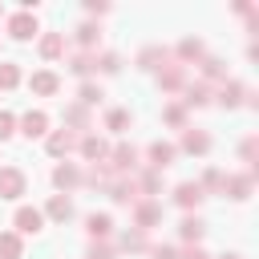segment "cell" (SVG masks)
<instances>
[{
    "instance_id": "6da1fadb",
    "label": "cell",
    "mask_w": 259,
    "mask_h": 259,
    "mask_svg": "<svg viewBox=\"0 0 259 259\" xmlns=\"http://www.w3.org/2000/svg\"><path fill=\"white\" fill-rule=\"evenodd\" d=\"M105 162H109V170H113V174H121V178H125V174H134V170H138V150H134L130 142H117V146L109 150V158H105Z\"/></svg>"
},
{
    "instance_id": "7a4b0ae2",
    "label": "cell",
    "mask_w": 259,
    "mask_h": 259,
    "mask_svg": "<svg viewBox=\"0 0 259 259\" xmlns=\"http://www.w3.org/2000/svg\"><path fill=\"white\" fill-rule=\"evenodd\" d=\"M24 186H28V178L20 166H0V198H20Z\"/></svg>"
},
{
    "instance_id": "3957f363",
    "label": "cell",
    "mask_w": 259,
    "mask_h": 259,
    "mask_svg": "<svg viewBox=\"0 0 259 259\" xmlns=\"http://www.w3.org/2000/svg\"><path fill=\"white\" fill-rule=\"evenodd\" d=\"M158 219H162V206H158L154 198H138V202H134V227H138V231L158 227Z\"/></svg>"
},
{
    "instance_id": "277c9868",
    "label": "cell",
    "mask_w": 259,
    "mask_h": 259,
    "mask_svg": "<svg viewBox=\"0 0 259 259\" xmlns=\"http://www.w3.org/2000/svg\"><path fill=\"white\" fill-rule=\"evenodd\" d=\"M8 36H12V40H32V36H36V16H32V12L8 16Z\"/></svg>"
},
{
    "instance_id": "5b68a950",
    "label": "cell",
    "mask_w": 259,
    "mask_h": 259,
    "mask_svg": "<svg viewBox=\"0 0 259 259\" xmlns=\"http://www.w3.org/2000/svg\"><path fill=\"white\" fill-rule=\"evenodd\" d=\"M158 85H162V93H178V89L186 85V69H182V65H170V61H166V65L158 69Z\"/></svg>"
},
{
    "instance_id": "8992f818",
    "label": "cell",
    "mask_w": 259,
    "mask_h": 259,
    "mask_svg": "<svg viewBox=\"0 0 259 259\" xmlns=\"http://www.w3.org/2000/svg\"><path fill=\"white\" fill-rule=\"evenodd\" d=\"M28 89H32L36 97H53V93L61 89V77H57L53 69H40V73H32V77H28Z\"/></svg>"
},
{
    "instance_id": "52a82bcc",
    "label": "cell",
    "mask_w": 259,
    "mask_h": 259,
    "mask_svg": "<svg viewBox=\"0 0 259 259\" xmlns=\"http://www.w3.org/2000/svg\"><path fill=\"white\" fill-rule=\"evenodd\" d=\"M20 134H24V138H45V134H49V113H45V109H28V113L20 117Z\"/></svg>"
},
{
    "instance_id": "ba28073f",
    "label": "cell",
    "mask_w": 259,
    "mask_h": 259,
    "mask_svg": "<svg viewBox=\"0 0 259 259\" xmlns=\"http://www.w3.org/2000/svg\"><path fill=\"white\" fill-rule=\"evenodd\" d=\"M77 142H81V138H77L73 130H53L45 146H49V154H53V158H65L69 150H77Z\"/></svg>"
},
{
    "instance_id": "9c48e42d",
    "label": "cell",
    "mask_w": 259,
    "mask_h": 259,
    "mask_svg": "<svg viewBox=\"0 0 259 259\" xmlns=\"http://www.w3.org/2000/svg\"><path fill=\"white\" fill-rule=\"evenodd\" d=\"M77 150H81L85 162H105V158H109V146H105V138H97V134H85V138L77 142Z\"/></svg>"
},
{
    "instance_id": "30bf717a",
    "label": "cell",
    "mask_w": 259,
    "mask_h": 259,
    "mask_svg": "<svg viewBox=\"0 0 259 259\" xmlns=\"http://www.w3.org/2000/svg\"><path fill=\"white\" fill-rule=\"evenodd\" d=\"M12 223H16V235H36V231L45 227V214H40L36 206H20Z\"/></svg>"
},
{
    "instance_id": "8fae6325",
    "label": "cell",
    "mask_w": 259,
    "mask_h": 259,
    "mask_svg": "<svg viewBox=\"0 0 259 259\" xmlns=\"http://www.w3.org/2000/svg\"><path fill=\"white\" fill-rule=\"evenodd\" d=\"M174 158H178V150L170 146V142H154L150 146V170H166V166H174Z\"/></svg>"
},
{
    "instance_id": "7c38bea8",
    "label": "cell",
    "mask_w": 259,
    "mask_h": 259,
    "mask_svg": "<svg viewBox=\"0 0 259 259\" xmlns=\"http://www.w3.org/2000/svg\"><path fill=\"white\" fill-rule=\"evenodd\" d=\"M202 198H206V194L198 190V182H178V186H174V202H178L182 210H194Z\"/></svg>"
},
{
    "instance_id": "4fadbf2b",
    "label": "cell",
    "mask_w": 259,
    "mask_h": 259,
    "mask_svg": "<svg viewBox=\"0 0 259 259\" xmlns=\"http://www.w3.org/2000/svg\"><path fill=\"white\" fill-rule=\"evenodd\" d=\"M109 198L113 202H138L142 194H138V182L134 178H113L109 182Z\"/></svg>"
},
{
    "instance_id": "5bb4252c",
    "label": "cell",
    "mask_w": 259,
    "mask_h": 259,
    "mask_svg": "<svg viewBox=\"0 0 259 259\" xmlns=\"http://www.w3.org/2000/svg\"><path fill=\"white\" fill-rule=\"evenodd\" d=\"M178 235H182L190 247H198V243H202V235H206V223H202L198 214H186V219L178 223Z\"/></svg>"
},
{
    "instance_id": "9a60e30c",
    "label": "cell",
    "mask_w": 259,
    "mask_h": 259,
    "mask_svg": "<svg viewBox=\"0 0 259 259\" xmlns=\"http://www.w3.org/2000/svg\"><path fill=\"white\" fill-rule=\"evenodd\" d=\"M223 194H231L235 202L251 198V178H247V174H231V178H223Z\"/></svg>"
},
{
    "instance_id": "2e32d148",
    "label": "cell",
    "mask_w": 259,
    "mask_h": 259,
    "mask_svg": "<svg viewBox=\"0 0 259 259\" xmlns=\"http://www.w3.org/2000/svg\"><path fill=\"white\" fill-rule=\"evenodd\" d=\"M40 214H49L53 223H69V219H73V202H69L65 194H53V198H49V206H45Z\"/></svg>"
},
{
    "instance_id": "e0dca14e",
    "label": "cell",
    "mask_w": 259,
    "mask_h": 259,
    "mask_svg": "<svg viewBox=\"0 0 259 259\" xmlns=\"http://www.w3.org/2000/svg\"><path fill=\"white\" fill-rule=\"evenodd\" d=\"M36 49H40V57H45V61H57V57L65 53V32H45Z\"/></svg>"
},
{
    "instance_id": "ac0fdd59",
    "label": "cell",
    "mask_w": 259,
    "mask_h": 259,
    "mask_svg": "<svg viewBox=\"0 0 259 259\" xmlns=\"http://www.w3.org/2000/svg\"><path fill=\"white\" fill-rule=\"evenodd\" d=\"M182 89H186L182 105H190V109H198V105H210V85H206V81H194V85H182Z\"/></svg>"
},
{
    "instance_id": "d6986e66",
    "label": "cell",
    "mask_w": 259,
    "mask_h": 259,
    "mask_svg": "<svg viewBox=\"0 0 259 259\" xmlns=\"http://www.w3.org/2000/svg\"><path fill=\"white\" fill-rule=\"evenodd\" d=\"M182 150H186V154H206V150H210V138H206L202 130H190V125H186V130H182Z\"/></svg>"
},
{
    "instance_id": "ffe728a7",
    "label": "cell",
    "mask_w": 259,
    "mask_h": 259,
    "mask_svg": "<svg viewBox=\"0 0 259 259\" xmlns=\"http://www.w3.org/2000/svg\"><path fill=\"white\" fill-rule=\"evenodd\" d=\"M53 182H57V190H69V186L81 182V170H77L73 162H61V166L53 170Z\"/></svg>"
},
{
    "instance_id": "44dd1931",
    "label": "cell",
    "mask_w": 259,
    "mask_h": 259,
    "mask_svg": "<svg viewBox=\"0 0 259 259\" xmlns=\"http://www.w3.org/2000/svg\"><path fill=\"white\" fill-rule=\"evenodd\" d=\"M85 231H89V239L97 243V239H105V235L113 231V219H109V214H97V210H93V214L85 219Z\"/></svg>"
},
{
    "instance_id": "7402d4cb",
    "label": "cell",
    "mask_w": 259,
    "mask_h": 259,
    "mask_svg": "<svg viewBox=\"0 0 259 259\" xmlns=\"http://www.w3.org/2000/svg\"><path fill=\"white\" fill-rule=\"evenodd\" d=\"M24 255V243L16 231H0V259H20Z\"/></svg>"
},
{
    "instance_id": "603a6c76",
    "label": "cell",
    "mask_w": 259,
    "mask_h": 259,
    "mask_svg": "<svg viewBox=\"0 0 259 259\" xmlns=\"http://www.w3.org/2000/svg\"><path fill=\"white\" fill-rule=\"evenodd\" d=\"M243 97H247V89H243L239 81H223V89H219V101H223L227 109H235V105H243Z\"/></svg>"
},
{
    "instance_id": "cb8c5ba5",
    "label": "cell",
    "mask_w": 259,
    "mask_h": 259,
    "mask_svg": "<svg viewBox=\"0 0 259 259\" xmlns=\"http://www.w3.org/2000/svg\"><path fill=\"white\" fill-rule=\"evenodd\" d=\"M202 57H206V49H202V40H198V36L178 40V61H202Z\"/></svg>"
},
{
    "instance_id": "d4e9b609",
    "label": "cell",
    "mask_w": 259,
    "mask_h": 259,
    "mask_svg": "<svg viewBox=\"0 0 259 259\" xmlns=\"http://www.w3.org/2000/svg\"><path fill=\"white\" fill-rule=\"evenodd\" d=\"M166 61H170L166 49H142V53H138V69H162Z\"/></svg>"
},
{
    "instance_id": "484cf974",
    "label": "cell",
    "mask_w": 259,
    "mask_h": 259,
    "mask_svg": "<svg viewBox=\"0 0 259 259\" xmlns=\"http://www.w3.org/2000/svg\"><path fill=\"white\" fill-rule=\"evenodd\" d=\"M69 73L85 81V77L93 73V57H89V53H73V57H69Z\"/></svg>"
},
{
    "instance_id": "4316f807",
    "label": "cell",
    "mask_w": 259,
    "mask_h": 259,
    "mask_svg": "<svg viewBox=\"0 0 259 259\" xmlns=\"http://www.w3.org/2000/svg\"><path fill=\"white\" fill-rule=\"evenodd\" d=\"M198 69H202V77H206V81H223V77H227V69H223V61H219V57H202V61H198Z\"/></svg>"
},
{
    "instance_id": "83f0119b",
    "label": "cell",
    "mask_w": 259,
    "mask_h": 259,
    "mask_svg": "<svg viewBox=\"0 0 259 259\" xmlns=\"http://www.w3.org/2000/svg\"><path fill=\"white\" fill-rule=\"evenodd\" d=\"M158 190H162V174L158 170H146L138 178V194H158Z\"/></svg>"
},
{
    "instance_id": "f1b7e54d",
    "label": "cell",
    "mask_w": 259,
    "mask_h": 259,
    "mask_svg": "<svg viewBox=\"0 0 259 259\" xmlns=\"http://www.w3.org/2000/svg\"><path fill=\"white\" fill-rule=\"evenodd\" d=\"M20 85V69L12 61H0V89H16Z\"/></svg>"
},
{
    "instance_id": "f546056e",
    "label": "cell",
    "mask_w": 259,
    "mask_h": 259,
    "mask_svg": "<svg viewBox=\"0 0 259 259\" xmlns=\"http://www.w3.org/2000/svg\"><path fill=\"white\" fill-rule=\"evenodd\" d=\"M101 97H105V93H101L97 85H89V81H85V85L77 89V105H85V109H89V105H97Z\"/></svg>"
},
{
    "instance_id": "4dcf8cb0",
    "label": "cell",
    "mask_w": 259,
    "mask_h": 259,
    "mask_svg": "<svg viewBox=\"0 0 259 259\" xmlns=\"http://www.w3.org/2000/svg\"><path fill=\"white\" fill-rule=\"evenodd\" d=\"M65 121L77 125V130H89V109H85V105H69V109H65Z\"/></svg>"
},
{
    "instance_id": "1f68e13d",
    "label": "cell",
    "mask_w": 259,
    "mask_h": 259,
    "mask_svg": "<svg viewBox=\"0 0 259 259\" xmlns=\"http://www.w3.org/2000/svg\"><path fill=\"white\" fill-rule=\"evenodd\" d=\"M162 117H166V125L186 130V105H166V109H162Z\"/></svg>"
},
{
    "instance_id": "d6a6232c",
    "label": "cell",
    "mask_w": 259,
    "mask_h": 259,
    "mask_svg": "<svg viewBox=\"0 0 259 259\" xmlns=\"http://www.w3.org/2000/svg\"><path fill=\"white\" fill-rule=\"evenodd\" d=\"M125 125H130V109H109V113H105V130L121 134Z\"/></svg>"
},
{
    "instance_id": "836d02e7",
    "label": "cell",
    "mask_w": 259,
    "mask_h": 259,
    "mask_svg": "<svg viewBox=\"0 0 259 259\" xmlns=\"http://www.w3.org/2000/svg\"><path fill=\"white\" fill-rule=\"evenodd\" d=\"M121 247H125V251H146V231H138V227L125 231V235H121Z\"/></svg>"
},
{
    "instance_id": "e575fe53",
    "label": "cell",
    "mask_w": 259,
    "mask_h": 259,
    "mask_svg": "<svg viewBox=\"0 0 259 259\" xmlns=\"http://www.w3.org/2000/svg\"><path fill=\"white\" fill-rule=\"evenodd\" d=\"M101 40V32H97V24H81L77 28V45H85V49H93Z\"/></svg>"
},
{
    "instance_id": "d590c367",
    "label": "cell",
    "mask_w": 259,
    "mask_h": 259,
    "mask_svg": "<svg viewBox=\"0 0 259 259\" xmlns=\"http://www.w3.org/2000/svg\"><path fill=\"white\" fill-rule=\"evenodd\" d=\"M93 69H101V73H117L121 61H117V53H101V57H93Z\"/></svg>"
},
{
    "instance_id": "8d00e7d4",
    "label": "cell",
    "mask_w": 259,
    "mask_h": 259,
    "mask_svg": "<svg viewBox=\"0 0 259 259\" xmlns=\"http://www.w3.org/2000/svg\"><path fill=\"white\" fill-rule=\"evenodd\" d=\"M198 190H202V194H206V190H223V174H219V170H206L202 182H198Z\"/></svg>"
},
{
    "instance_id": "74e56055",
    "label": "cell",
    "mask_w": 259,
    "mask_h": 259,
    "mask_svg": "<svg viewBox=\"0 0 259 259\" xmlns=\"http://www.w3.org/2000/svg\"><path fill=\"white\" fill-rule=\"evenodd\" d=\"M12 134H16V117H12L8 109H0V142H8Z\"/></svg>"
},
{
    "instance_id": "f35d334b",
    "label": "cell",
    "mask_w": 259,
    "mask_h": 259,
    "mask_svg": "<svg viewBox=\"0 0 259 259\" xmlns=\"http://www.w3.org/2000/svg\"><path fill=\"white\" fill-rule=\"evenodd\" d=\"M89 259H113V247L109 243H93L89 247Z\"/></svg>"
},
{
    "instance_id": "ab89813d",
    "label": "cell",
    "mask_w": 259,
    "mask_h": 259,
    "mask_svg": "<svg viewBox=\"0 0 259 259\" xmlns=\"http://www.w3.org/2000/svg\"><path fill=\"white\" fill-rule=\"evenodd\" d=\"M85 12H89V16H105L109 4H105V0H85Z\"/></svg>"
},
{
    "instance_id": "60d3db41",
    "label": "cell",
    "mask_w": 259,
    "mask_h": 259,
    "mask_svg": "<svg viewBox=\"0 0 259 259\" xmlns=\"http://www.w3.org/2000/svg\"><path fill=\"white\" fill-rule=\"evenodd\" d=\"M255 150H259V146H255V138H247V142H243V150H239V154H243V162H251V166H255Z\"/></svg>"
},
{
    "instance_id": "b9f144b4",
    "label": "cell",
    "mask_w": 259,
    "mask_h": 259,
    "mask_svg": "<svg viewBox=\"0 0 259 259\" xmlns=\"http://www.w3.org/2000/svg\"><path fill=\"white\" fill-rule=\"evenodd\" d=\"M150 255H154V259H178V251H174V247H154Z\"/></svg>"
},
{
    "instance_id": "7bdbcfd3",
    "label": "cell",
    "mask_w": 259,
    "mask_h": 259,
    "mask_svg": "<svg viewBox=\"0 0 259 259\" xmlns=\"http://www.w3.org/2000/svg\"><path fill=\"white\" fill-rule=\"evenodd\" d=\"M178 259H210V255H206V251H202V247H186V251H182V255H178Z\"/></svg>"
},
{
    "instance_id": "ee69618b",
    "label": "cell",
    "mask_w": 259,
    "mask_h": 259,
    "mask_svg": "<svg viewBox=\"0 0 259 259\" xmlns=\"http://www.w3.org/2000/svg\"><path fill=\"white\" fill-rule=\"evenodd\" d=\"M223 259H239V255H223Z\"/></svg>"
},
{
    "instance_id": "f6af8a7d",
    "label": "cell",
    "mask_w": 259,
    "mask_h": 259,
    "mask_svg": "<svg viewBox=\"0 0 259 259\" xmlns=\"http://www.w3.org/2000/svg\"><path fill=\"white\" fill-rule=\"evenodd\" d=\"M0 16H4V8H0Z\"/></svg>"
}]
</instances>
